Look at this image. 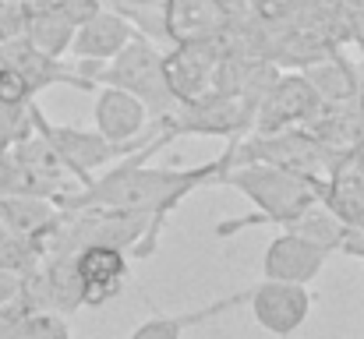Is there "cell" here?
<instances>
[{
    "mask_svg": "<svg viewBox=\"0 0 364 339\" xmlns=\"http://www.w3.org/2000/svg\"><path fill=\"white\" fill-rule=\"evenodd\" d=\"M131 39H134V28L121 11L117 7H100L92 18H85L78 25V32L71 39V53L78 60H85V64H107Z\"/></svg>",
    "mask_w": 364,
    "mask_h": 339,
    "instance_id": "cell-16",
    "label": "cell"
},
{
    "mask_svg": "<svg viewBox=\"0 0 364 339\" xmlns=\"http://www.w3.org/2000/svg\"><path fill=\"white\" fill-rule=\"evenodd\" d=\"M237 304H247V294L220 297V301H213V304H205L198 311H184V315H152L127 339H181L188 329H195V325H202V322H209V318H216V315H223V311H230Z\"/></svg>",
    "mask_w": 364,
    "mask_h": 339,
    "instance_id": "cell-21",
    "label": "cell"
},
{
    "mask_svg": "<svg viewBox=\"0 0 364 339\" xmlns=\"http://www.w3.org/2000/svg\"><path fill=\"white\" fill-rule=\"evenodd\" d=\"M11 159L18 166V191L43 195V198H57L60 195V181L68 177V166H64L57 149L39 131H32L21 141H14L11 145Z\"/></svg>",
    "mask_w": 364,
    "mask_h": 339,
    "instance_id": "cell-12",
    "label": "cell"
},
{
    "mask_svg": "<svg viewBox=\"0 0 364 339\" xmlns=\"http://www.w3.org/2000/svg\"><path fill=\"white\" fill-rule=\"evenodd\" d=\"M149 107L124 92L117 85H103L96 89V107H92V120H96V131L110 141H121V145H138L134 138L145 131L149 124Z\"/></svg>",
    "mask_w": 364,
    "mask_h": 339,
    "instance_id": "cell-17",
    "label": "cell"
},
{
    "mask_svg": "<svg viewBox=\"0 0 364 339\" xmlns=\"http://www.w3.org/2000/svg\"><path fill=\"white\" fill-rule=\"evenodd\" d=\"M234 163H269L301 177H329L336 156L308 131V127H287V131H247V138H234Z\"/></svg>",
    "mask_w": 364,
    "mask_h": 339,
    "instance_id": "cell-4",
    "label": "cell"
},
{
    "mask_svg": "<svg viewBox=\"0 0 364 339\" xmlns=\"http://www.w3.org/2000/svg\"><path fill=\"white\" fill-rule=\"evenodd\" d=\"M32 99H36L32 85H28L18 71H11V68H4V64H0V103L25 107V103H32Z\"/></svg>",
    "mask_w": 364,
    "mask_h": 339,
    "instance_id": "cell-26",
    "label": "cell"
},
{
    "mask_svg": "<svg viewBox=\"0 0 364 339\" xmlns=\"http://www.w3.org/2000/svg\"><path fill=\"white\" fill-rule=\"evenodd\" d=\"M322 202L347 226L364 230V138L333 163V170L326 177Z\"/></svg>",
    "mask_w": 364,
    "mask_h": 339,
    "instance_id": "cell-14",
    "label": "cell"
},
{
    "mask_svg": "<svg viewBox=\"0 0 364 339\" xmlns=\"http://www.w3.org/2000/svg\"><path fill=\"white\" fill-rule=\"evenodd\" d=\"M78 71L85 78H92L96 85H117L124 92L138 96L152 117H163L177 107L170 85H166V75H163V53L152 46V39L138 36L124 46L117 57H110L107 64H85L78 60Z\"/></svg>",
    "mask_w": 364,
    "mask_h": 339,
    "instance_id": "cell-3",
    "label": "cell"
},
{
    "mask_svg": "<svg viewBox=\"0 0 364 339\" xmlns=\"http://www.w3.org/2000/svg\"><path fill=\"white\" fill-rule=\"evenodd\" d=\"M223 53H227V32L209 36V39L173 43L163 53V75H166V85H170L173 99L184 103V99L205 96L213 89V75H216Z\"/></svg>",
    "mask_w": 364,
    "mask_h": 339,
    "instance_id": "cell-7",
    "label": "cell"
},
{
    "mask_svg": "<svg viewBox=\"0 0 364 339\" xmlns=\"http://www.w3.org/2000/svg\"><path fill=\"white\" fill-rule=\"evenodd\" d=\"M25 7H64L68 0H21Z\"/></svg>",
    "mask_w": 364,
    "mask_h": 339,
    "instance_id": "cell-32",
    "label": "cell"
},
{
    "mask_svg": "<svg viewBox=\"0 0 364 339\" xmlns=\"http://www.w3.org/2000/svg\"><path fill=\"white\" fill-rule=\"evenodd\" d=\"M75 269H78V283H82V304L100 308L124 290L127 272H131V254L121 247L89 244V247L75 251Z\"/></svg>",
    "mask_w": 364,
    "mask_h": 339,
    "instance_id": "cell-11",
    "label": "cell"
},
{
    "mask_svg": "<svg viewBox=\"0 0 364 339\" xmlns=\"http://www.w3.org/2000/svg\"><path fill=\"white\" fill-rule=\"evenodd\" d=\"M78 32V21L68 14V7H25V25L21 36L39 46L50 57L71 53V39Z\"/></svg>",
    "mask_w": 364,
    "mask_h": 339,
    "instance_id": "cell-18",
    "label": "cell"
},
{
    "mask_svg": "<svg viewBox=\"0 0 364 339\" xmlns=\"http://www.w3.org/2000/svg\"><path fill=\"white\" fill-rule=\"evenodd\" d=\"M213 184L234 188L244 198H251V205L258 209L255 216H241V220H227L216 226V237H234L244 226H283L287 220H294L297 212H304L308 205L322 202L326 191V177H301L269 163H234L227 166Z\"/></svg>",
    "mask_w": 364,
    "mask_h": 339,
    "instance_id": "cell-2",
    "label": "cell"
},
{
    "mask_svg": "<svg viewBox=\"0 0 364 339\" xmlns=\"http://www.w3.org/2000/svg\"><path fill=\"white\" fill-rule=\"evenodd\" d=\"M326 110L322 96L301 71H287L276 78L269 96L258 103L251 131L269 134V131H287V127H308L318 113Z\"/></svg>",
    "mask_w": 364,
    "mask_h": 339,
    "instance_id": "cell-8",
    "label": "cell"
},
{
    "mask_svg": "<svg viewBox=\"0 0 364 339\" xmlns=\"http://www.w3.org/2000/svg\"><path fill=\"white\" fill-rule=\"evenodd\" d=\"M0 64L11 68V71H18V75L32 85L36 96H39L43 89H50V85H71V89H82V92L100 89V85H96L92 78H85L78 68H68L60 57H50V53H43L39 46H32L21 32L0 43Z\"/></svg>",
    "mask_w": 364,
    "mask_h": 339,
    "instance_id": "cell-9",
    "label": "cell"
},
{
    "mask_svg": "<svg viewBox=\"0 0 364 339\" xmlns=\"http://www.w3.org/2000/svg\"><path fill=\"white\" fill-rule=\"evenodd\" d=\"M57 205L53 198H43V195H25V191H14V195H0V223L21 237H32L43 251V233L53 226L57 220Z\"/></svg>",
    "mask_w": 364,
    "mask_h": 339,
    "instance_id": "cell-19",
    "label": "cell"
},
{
    "mask_svg": "<svg viewBox=\"0 0 364 339\" xmlns=\"http://www.w3.org/2000/svg\"><path fill=\"white\" fill-rule=\"evenodd\" d=\"M4 339H71V329L57 311H25Z\"/></svg>",
    "mask_w": 364,
    "mask_h": 339,
    "instance_id": "cell-23",
    "label": "cell"
},
{
    "mask_svg": "<svg viewBox=\"0 0 364 339\" xmlns=\"http://www.w3.org/2000/svg\"><path fill=\"white\" fill-rule=\"evenodd\" d=\"M347 43H354L364 57V4L350 0V21H347Z\"/></svg>",
    "mask_w": 364,
    "mask_h": 339,
    "instance_id": "cell-28",
    "label": "cell"
},
{
    "mask_svg": "<svg viewBox=\"0 0 364 339\" xmlns=\"http://www.w3.org/2000/svg\"><path fill=\"white\" fill-rule=\"evenodd\" d=\"M354 4H364V0H354Z\"/></svg>",
    "mask_w": 364,
    "mask_h": 339,
    "instance_id": "cell-34",
    "label": "cell"
},
{
    "mask_svg": "<svg viewBox=\"0 0 364 339\" xmlns=\"http://www.w3.org/2000/svg\"><path fill=\"white\" fill-rule=\"evenodd\" d=\"M329 254H333L329 247H322V244H315V240H308L301 233L283 230L265 247L262 272H265V279H283V283H304L308 286L322 272V265H326Z\"/></svg>",
    "mask_w": 364,
    "mask_h": 339,
    "instance_id": "cell-13",
    "label": "cell"
},
{
    "mask_svg": "<svg viewBox=\"0 0 364 339\" xmlns=\"http://www.w3.org/2000/svg\"><path fill=\"white\" fill-rule=\"evenodd\" d=\"M340 251H347V254H354V258H361L364 262V230H350V233L343 237Z\"/></svg>",
    "mask_w": 364,
    "mask_h": 339,
    "instance_id": "cell-30",
    "label": "cell"
},
{
    "mask_svg": "<svg viewBox=\"0 0 364 339\" xmlns=\"http://www.w3.org/2000/svg\"><path fill=\"white\" fill-rule=\"evenodd\" d=\"M255 322L272 333V336H290L297 333L308 315H311V294L304 283H283V279H265L247 294Z\"/></svg>",
    "mask_w": 364,
    "mask_h": 339,
    "instance_id": "cell-10",
    "label": "cell"
},
{
    "mask_svg": "<svg viewBox=\"0 0 364 339\" xmlns=\"http://www.w3.org/2000/svg\"><path fill=\"white\" fill-rule=\"evenodd\" d=\"M32 124H36V131H39V134L57 149V156L64 159L68 173H75L82 184H89V181L96 177V170H100V166H107V163H114L117 156H127V152H134V149H138V145L110 141V138H103L100 131H82V127L50 124L36 103H32Z\"/></svg>",
    "mask_w": 364,
    "mask_h": 339,
    "instance_id": "cell-6",
    "label": "cell"
},
{
    "mask_svg": "<svg viewBox=\"0 0 364 339\" xmlns=\"http://www.w3.org/2000/svg\"><path fill=\"white\" fill-rule=\"evenodd\" d=\"M170 138L181 134H209V138H244L255 124V113L244 107L241 96L209 89L205 96L184 99L170 113L156 117Z\"/></svg>",
    "mask_w": 364,
    "mask_h": 339,
    "instance_id": "cell-5",
    "label": "cell"
},
{
    "mask_svg": "<svg viewBox=\"0 0 364 339\" xmlns=\"http://www.w3.org/2000/svg\"><path fill=\"white\" fill-rule=\"evenodd\" d=\"M166 141H173V138L156 120V131L149 134V145L134 149V156H127L117 170H107L103 177H92L75 195H57L53 205L57 209H138V212H156V216L166 220L184 198H191V191H198L202 184H213L227 166H234V138H230V145L223 149L220 159H209V163L191 166V170L145 166Z\"/></svg>",
    "mask_w": 364,
    "mask_h": 339,
    "instance_id": "cell-1",
    "label": "cell"
},
{
    "mask_svg": "<svg viewBox=\"0 0 364 339\" xmlns=\"http://www.w3.org/2000/svg\"><path fill=\"white\" fill-rule=\"evenodd\" d=\"M220 4H223V7H227V11L234 14V18H241V14H247V0H220Z\"/></svg>",
    "mask_w": 364,
    "mask_h": 339,
    "instance_id": "cell-31",
    "label": "cell"
},
{
    "mask_svg": "<svg viewBox=\"0 0 364 339\" xmlns=\"http://www.w3.org/2000/svg\"><path fill=\"white\" fill-rule=\"evenodd\" d=\"M159 11H163V36L170 43L223 36L234 21V14L220 0H163Z\"/></svg>",
    "mask_w": 364,
    "mask_h": 339,
    "instance_id": "cell-15",
    "label": "cell"
},
{
    "mask_svg": "<svg viewBox=\"0 0 364 339\" xmlns=\"http://www.w3.org/2000/svg\"><path fill=\"white\" fill-rule=\"evenodd\" d=\"M21 276H25V272L0 265V304H14V301H18V294H21Z\"/></svg>",
    "mask_w": 364,
    "mask_h": 339,
    "instance_id": "cell-27",
    "label": "cell"
},
{
    "mask_svg": "<svg viewBox=\"0 0 364 339\" xmlns=\"http://www.w3.org/2000/svg\"><path fill=\"white\" fill-rule=\"evenodd\" d=\"M39 258H43V251L32 237H21V233H14L0 223V265L28 272L32 265H39Z\"/></svg>",
    "mask_w": 364,
    "mask_h": 339,
    "instance_id": "cell-24",
    "label": "cell"
},
{
    "mask_svg": "<svg viewBox=\"0 0 364 339\" xmlns=\"http://www.w3.org/2000/svg\"><path fill=\"white\" fill-rule=\"evenodd\" d=\"M301 75L315 85V92L322 96L326 107L354 103L361 96V71L354 64H347L340 53H333V57H326L318 64H308Z\"/></svg>",
    "mask_w": 364,
    "mask_h": 339,
    "instance_id": "cell-20",
    "label": "cell"
},
{
    "mask_svg": "<svg viewBox=\"0 0 364 339\" xmlns=\"http://www.w3.org/2000/svg\"><path fill=\"white\" fill-rule=\"evenodd\" d=\"M283 230L301 233V237H308V240H315V244H322V247H329V251H340L343 237H347L354 226L343 223L326 202H315V205H308L304 212H297L294 220H287Z\"/></svg>",
    "mask_w": 364,
    "mask_h": 339,
    "instance_id": "cell-22",
    "label": "cell"
},
{
    "mask_svg": "<svg viewBox=\"0 0 364 339\" xmlns=\"http://www.w3.org/2000/svg\"><path fill=\"white\" fill-rule=\"evenodd\" d=\"M117 4H124V7H159L163 0H117Z\"/></svg>",
    "mask_w": 364,
    "mask_h": 339,
    "instance_id": "cell-33",
    "label": "cell"
},
{
    "mask_svg": "<svg viewBox=\"0 0 364 339\" xmlns=\"http://www.w3.org/2000/svg\"><path fill=\"white\" fill-rule=\"evenodd\" d=\"M25 315V308H21V301H14V304H0V339L7 336V329L18 322Z\"/></svg>",
    "mask_w": 364,
    "mask_h": 339,
    "instance_id": "cell-29",
    "label": "cell"
},
{
    "mask_svg": "<svg viewBox=\"0 0 364 339\" xmlns=\"http://www.w3.org/2000/svg\"><path fill=\"white\" fill-rule=\"evenodd\" d=\"M32 103H25V107L0 103V152H11L14 141H21L25 134L36 131V124H32Z\"/></svg>",
    "mask_w": 364,
    "mask_h": 339,
    "instance_id": "cell-25",
    "label": "cell"
}]
</instances>
